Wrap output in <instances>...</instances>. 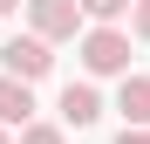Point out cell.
Instances as JSON below:
<instances>
[{
    "label": "cell",
    "mask_w": 150,
    "mask_h": 144,
    "mask_svg": "<svg viewBox=\"0 0 150 144\" xmlns=\"http://www.w3.org/2000/svg\"><path fill=\"white\" fill-rule=\"evenodd\" d=\"M116 110H123V124H150V76H123V89H116Z\"/></svg>",
    "instance_id": "obj_6"
},
{
    "label": "cell",
    "mask_w": 150,
    "mask_h": 144,
    "mask_svg": "<svg viewBox=\"0 0 150 144\" xmlns=\"http://www.w3.org/2000/svg\"><path fill=\"white\" fill-rule=\"evenodd\" d=\"M116 144H150V137H143L137 124H123V137H116Z\"/></svg>",
    "instance_id": "obj_10"
},
{
    "label": "cell",
    "mask_w": 150,
    "mask_h": 144,
    "mask_svg": "<svg viewBox=\"0 0 150 144\" xmlns=\"http://www.w3.org/2000/svg\"><path fill=\"white\" fill-rule=\"evenodd\" d=\"M96 117H103V96H96L89 82H68V89H62V124L82 130V124H96Z\"/></svg>",
    "instance_id": "obj_5"
},
{
    "label": "cell",
    "mask_w": 150,
    "mask_h": 144,
    "mask_svg": "<svg viewBox=\"0 0 150 144\" xmlns=\"http://www.w3.org/2000/svg\"><path fill=\"white\" fill-rule=\"evenodd\" d=\"M14 7H21V0H0V14H14Z\"/></svg>",
    "instance_id": "obj_11"
},
{
    "label": "cell",
    "mask_w": 150,
    "mask_h": 144,
    "mask_svg": "<svg viewBox=\"0 0 150 144\" xmlns=\"http://www.w3.org/2000/svg\"><path fill=\"white\" fill-rule=\"evenodd\" d=\"M123 7H137V0H82V14H96V21H116Z\"/></svg>",
    "instance_id": "obj_7"
},
{
    "label": "cell",
    "mask_w": 150,
    "mask_h": 144,
    "mask_svg": "<svg viewBox=\"0 0 150 144\" xmlns=\"http://www.w3.org/2000/svg\"><path fill=\"white\" fill-rule=\"evenodd\" d=\"M0 124H7V130H28L34 124V82L0 76Z\"/></svg>",
    "instance_id": "obj_4"
},
{
    "label": "cell",
    "mask_w": 150,
    "mask_h": 144,
    "mask_svg": "<svg viewBox=\"0 0 150 144\" xmlns=\"http://www.w3.org/2000/svg\"><path fill=\"white\" fill-rule=\"evenodd\" d=\"M0 62H7V76H21V82H41L48 69H55V55H48L41 34H14L7 48H0Z\"/></svg>",
    "instance_id": "obj_3"
},
{
    "label": "cell",
    "mask_w": 150,
    "mask_h": 144,
    "mask_svg": "<svg viewBox=\"0 0 150 144\" xmlns=\"http://www.w3.org/2000/svg\"><path fill=\"white\" fill-rule=\"evenodd\" d=\"M0 144H7V124H0Z\"/></svg>",
    "instance_id": "obj_12"
},
{
    "label": "cell",
    "mask_w": 150,
    "mask_h": 144,
    "mask_svg": "<svg viewBox=\"0 0 150 144\" xmlns=\"http://www.w3.org/2000/svg\"><path fill=\"white\" fill-rule=\"evenodd\" d=\"M130 34H143V41H150V0H137V7H130Z\"/></svg>",
    "instance_id": "obj_9"
},
{
    "label": "cell",
    "mask_w": 150,
    "mask_h": 144,
    "mask_svg": "<svg viewBox=\"0 0 150 144\" xmlns=\"http://www.w3.org/2000/svg\"><path fill=\"white\" fill-rule=\"evenodd\" d=\"M82 69H89V76H130V34L109 28V21L89 28L82 34Z\"/></svg>",
    "instance_id": "obj_1"
},
{
    "label": "cell",
    "mask_w": 150,
    "mask_h": 144,
    "mask_svg": "<svg viewBox=\"0 0 150 144\" xmlns=\"http://www.w3.org/2000/svg\"><path fill=\"white\" fill-rule=\"evenodd\" d=\"M21 144H62V124H28Z\"/></svg>",
    "instance_id": "obj_8"
},
{
    "label": "cell",
    "mask_w": 150,
    "mask_h": 144,
    "mask_svg": "<svg viewBox=\"0 0 150 144\" xmlns=\"http://www.w3.org/2000/svg\"><path fill=\"white\" fill-rule=\"evenodd\" d=\"M28 21L41 41H75L82 28V0H28Z\"/></svg>",
    "instance_id": "obj_2"
}]
</instances>
